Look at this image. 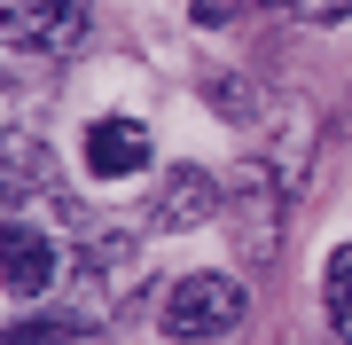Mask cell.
Returning <instances> with one entry per match:
<instances>
[{"label":"cell","mask_w":352,"mask_h":345,"mask_svg":"<svg viewBox=\"0 0 352 345\" xmlns=\"http://www.w3.org/2000/svg\"><path fill=\"white\" fill-rule=\"evenodd\" d=\"M71 282H78L71 322H78V330H102V314L141 282V243H133V236H94L87 251L71 259Z\"/></svg>","instance_id":"1"},{"label":"cell","mask_w":352,"mask_h":345,"mask_svg":"<svg viewBox=\"0 0 352 345\" xmlns=\"http://www.w3.org/2000/svg\"><path fill=\"white\" fill-rule=\"evenodd\" d=\"M87 24H94L87 0H0V39L16 55H71Z\"/></svg>","instance_id":"2"},{"label":"cell","mask_w":352,"mask_h":345,"mask_svg":"<svg viewBox=\"0 0 352 345\" xmlns=\"http://www.w3.org/2000/svg\"><path fill=\"white\" fill-rule=\"evenodd\" d=\"M243 322V282L235 275H188V282H173L164 291V330L173 337H227Z\"/></svg>","instance_id":"3"},{"label":"cell","mask_w":352,"mask_h":345,"mask_svg":"<svg viewBox=\"0 0 352 345\" xmlns=\"http://www.w3.org/2000/svg\"><path fill=\"white\" fill-rule=\"evenodd\" d=\"M219 205H227V196H219V180L204 173V165H173V173L157 180V196H149V228H157V236H188V228H204Z\"/></svg>","instance_id":"4"},{"label":"cell","mask_w":352,"mask_h":345,"mask_svg":"<svg viewBox=\"0 0 352 345\" xmlns=\"http://www.w3.org/2000/svg\"><path fill=\"white\" fill-rule=\"evenodd\" d=\"M55 275H63V251H55L39 228L8 220V236H0V282H8V298H39Z\"/></svg>","instance_id":"5"},{"label":"cell","mask_w":352,"mask_h":345,"mask_svg":"<svg viewBox=\"0 0 352 345\" xmlns=\"http://www.w3.org/2000/svg\"><path fill=\"white\" fill-rule=\"evenodd\" d=\"M149 165V126H133V118H94L87 126V173L94 180H126Z\"/></svg>","instance_id":"6"},{"label":"cell","mask_w":352,"mask_h":345,"mask_svg":"<svg viewBox=\"0 0 352 345\" xmlns=\"http://www.w3.org/2000/svg\"><path fill=\"white\" fill-rule=\"evenodd\" d=\"M321 306H329V322H337V337L352 345V243H337V251H329V275H321Z\"/></svg>","instance_id":"7"},{"label":"cell","mask_w":352,"mask_h":345,"mask_svg":"<svg viewBox=\"0 0 352 345\" xmlns=\"http://www.w3.org/2000/svg\"><path fill=\"white\" fill-rule=\"evenodd\" d=\"M266 8H298V16H314V24H344L352 0H266Z\"/></svg>","instance_id":"8"}]
</instances>
